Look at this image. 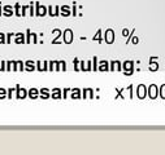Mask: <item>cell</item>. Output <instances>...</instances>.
<instances>
[{
  "label": "cell",
  "mask_w": 165,
  "mask_h": 155,
  "mask_svg": "<svg viewBox=\"0 0 165 155\" xmlns=\"http://www.w3.org/2000/svg\"><path fill=\"white\" fill-rule=\"evenodd\" d=\"M62 14H64V16H69V9L68 8H64V12H62Z\"/></svg>",
  "instance_id": "obj_11"
},
{
  "label": "cell",
  "mask_w": 165,
  "mask_h": 155,
  "mask_svg": "<svg viewBox=\"0 0 165 155\" xmlns=\"http://www.w3.org/2000/svg\"><path fill=\"white\" fill-rule=\"evenodd\" d=\"M122 34H124V36H127V35H129V31H127V30H126V28H125V30L122 31Z\"/></svg>",
  "instance_id": "obj_13"
},
{
  "label": "cell",
  "mask_w": 165,
  "mask_h": 155,
  "mask_svg": "<svg viewBox=\"0 0 165 155\" xmlns=\"http://www.w3.org/2000/svg\"><path fill=\"white\" fill-rule=\"evenodd\" d=\"M120 62L118 61H113L112 62V70H120Z\"/></svg>",
  "instance_id": "obj_8"
},
{
  "label": "cell",
  "mask_w": 165,
  "mask_h": 155,
  "mask_svg": "<svg viewBox=\"0 0 165 155\" xmlns=\"http://www.w3.org/2000/svg\"><path fill=\"white\" fill-rule=\"evenodd\" d=\"M147 96V88H146V85H143V84H140L139 87H138V97L140 98V100H143Z\"/></svg>",
  "instance_id": "obj_2"
},
{
  "label": "cell",
  "mask_w": 165,
  "mask_h": 155,
  "mask_svg": "<svg viewBox=\"0 0 165 155\" xmlns=\"http://www.w3.org/2000/svg\"><path fill=\"white\" fill-rule=\"evenodd\" d=\"M64 39H65V43L69 44L71 40H73V32H71V30H66L65 34H64Z\"/></svg>",
  "instance_id": "obj_4"
},
{
  "label": "cell",
  "mask_w": 165,
  "mask_h": 155,
  "mask_svg": "<svg viewBox=\"0 0 165 155\" xmlns=\"http://www.w3.org/2000/svg\"><path fill=\"white\" fill-rule=\"evenodd\" d=\"M149 70L151 71H157L159 70V63H155L151 61V63H149Z\"/></svg>",
  "instance_id": "obj_6"
},
{
  "label": "cell",
  "mask_w": 165,
  "mask_h": 155,
  "mask_svg": "<svg viewBox=\"0 0 165 155\" xmlns=\"http://www.w3.org/2000/svg\"><path fill=\"white\" fill-rule=\"evenodd\" d=\"M113 39H114V32L112 30H107V32H105V40H107V43L112 44Z\"/></svg>",
  "instance_id": "obj_3"
},
{
  "label": "cell",
  "mask_w": 165,
  "mask_h": 155,
  "mask_svg": "<svg viewBox=\"0 0 165 155\" xmlns=\"http://www.w3.org/2000/svg\"><path fill=\"white\" fill-rule=\"evenodd\" d=\"M133 43L137 44V43H138V38H133Z\"/></svg>",
  "instance_id": "obj_14"
},
{
  "label": "cell",
  "mask_w": 165,
  "mask_h": 155,
  "mask_svg": "<svg viewBox=\"0 0 165 155\" xmlns=\"http://www.w3.org/2000/svg\"><path fill=\"white\" fill-rule=\"evenodd\" d=\"M73 97H74V98H78V97H80V91L76 89V91H74V94H73Z\"/></svg>",
  "instance_id": "obj_10"
},
{
  "label": "cell",
  "mask_w": 165,
  "mask_h": 155,
  "mask_svg": "<svg viewBox=\"0 0 165 155\" xmlns=\"http://www.w3.org/2000/svg\"><path fill=\"white\" fill-rule=\"evenodd\" d=\"M53 97H55V98H59V97H60V91H59V89H56V91L53 92Z\"/></svg>",
  "instance_id": "obj_9"
},
{
  "label": "cell",
  "mask_w": 165,
  "mask_h": 155,
  "mask_svg": "<svg viewBox=\"0 0 165 155\" xmlns=\"http://www.w3.org/2000/svg\"><path fill=\"white\" fill-rule=\"evenodd\" d=\"M43 97H46V98L48 97V92L47 91H43Z\"/></svg>",
  "instance_id": "obj_12"
},
{
  "label": "cell",
  "mask_w": 165,
  "mask_h": 155,
  "mask_svg": "<svg viewBox=\"0 0 165 155\" xmlns=\"http://www.w3.org/2000/svg\"><path fill=\"white\" fill-rule=\"evenodd\" d=\"M147 93H148L151 100H156L157 97H159V87H157L156 84H151L149 88L147 89Z\"/></svg>",
  "instance_id": "obj_1"
},
{
  "label": "cell",
  "mask_w": 165,
  "mask_h": 155,
  "mask_svg": "<svg viewBox=\"0 0 165 155\" xmlns=\"http://www.w3.org/2000/svg\"><path fill=\"white\" fill-rule=\"evenodd\" d=\"M159 96H160L163 100H165V84H163V85L160 87V89H159Z\"/></svg>",
  "instance_id": "obj_5"
},
{
  "label": "cell",
  "mask_w": 165,
  "mask_h": 155,
  "mask_svg": "<svg viewBox=\"0 0 165 155\" xmlns=\"http://www.w3.org/2000/svg\"><path fill=\"white\" fill-rule=\"evenodd\" d=\"M102 71H104V70H108V63H107L105 61H103V62H100V67H99Z\"/></svg>",
  "instance_id": "obj_7"
}]
</instances>
